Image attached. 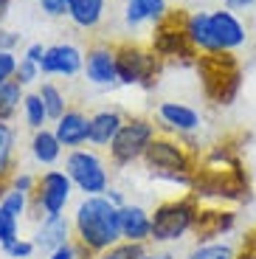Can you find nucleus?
Segmentation results:
<instances>
[{"label":"nucleus","instance_id":"nucleus-9","mask_svg":"<svg viewBox=\"0 0 256 259\" xmlns=\"http://www.w3.org/2000/svg\"><path fill=\"white\" fill-rule=\"evenodd\" d=\"M65 172L73 181L76 192H82L84 197H96L110 189V169L93 149H71L65 155Z\"/></svg>","mask_w":256,"mask_h":259},{"label":"nucleus","instance_id":"nucleus-8","mask_svg":"<svg viewBox=\"0 0 256 259\" xmlns=\"http://www.w3.org/2000/svg\"><path fill=\"white\" fill-rule=\"evenodd\" d=\"M158 138V127H155V121H149V118H141V116H133L124 121V127L118 130V136L113 138V144H110V163H113L115 169H124L130 166V163L135 161H144V155H147L149 144Z\"/></svg>","mask_w":256,"mask_h":259},{"label":"nucleus","instance_id":"nucleus-38","mask_svg":"<svg viewBox=\"0 0 256 259\" xmlns=\"http://www.w3.org/2000/svg\"><path fill=\"white\" fill-rule=\"evenodd\" d=\"M17 42H20V34H14V31L0 26V51H14Z\"/></svg>","mask_w":256,"mask_h":259},{"label":"nucleus","instance_id":"nucleus-35","mask_svg":"<svg viewBox=\"0 0 256 259\" xmlns=\"http://www.w3.org/2000/svg\"><path fill=\"white\" fill-rule=\"evenodd\" d=\"M237 259H256V228L245 234L242 245L237 248Z\"/></svg>","mask_w":256,"mask_h":259},{"label":"nucleus","instance_id":"nucleus-6","mask_svg":"<svg viewBox=\"0 0 256 259\" xmlns=\"http://www.w3.org/2000/svg\"><path fill=\"white\" fill-rule=\"evenodd\" d=\"M186 17H189V12H186V9H178V12H169L166 17L152 28L149 48L163 59V65H192L194 68V62H197L200 54L194 51L192 39H189Z\"/></svg>","mask_w":256,"mask_h":259},{"label":"nucleus","instance_id":"nucleus-40","mask_svg":"<svg viewBox=\"0 0 256 259\" xmlns=\"http://www.w3.org/2000/svg\"><path fill=\"white\" fill-rule=\"evenodd\" d=\"M223 6L231 9V12H248V9L256 6V0H223Z\"/></svg>","mask_w":256,"mask_h":259},{"label":"nucleus","instance_id":"nucleus-18","mask_svg":"<svg viewBox=\"0 0 256 259\" xmlns=\"http://www.w3.org/2000/svg\"><path fill=\"white\" fill-rule=\"evenodd\" d=\"M121 237H124V242H135V245L152 242V211H147L138 203H124L121 206Z\"/></svg>","mask_w":256,"mask_h":259},{"label":"nucleus","instance_id":"nucleus-26","mask_svg":"<svg viewBox=\"0 0 256 259\" xmlns=\"http://www.w3.org/2000/svg\"><path fill=\"white\" fill-rule=\"evenodd\" d=\"M37 93L42 96V104H45V110H48V118H51V121H59V118L65 116V110H68V99H65V93L59 91L54 82H42Z\"/></svg>","mask_w":256,"mask_h":259},{"label":"nucleus","instance_id":"nucleus-17","mask_svg":"<svg viewBox=\"0 0 256 259\" xmlns=\"http://www.w3.org/2000/svg\"><path fill=\"white\" fill-rule=\"evenodd\" d=\"M54 133H57L59 144L68 149H82L90 144V116L82 113L79 107H68L59 121H54Z\"/></svg>","mask_w":256,"mask_h":259},{"label":"nucleus","instance_id":"nucleus-22","mask_svg":"<svg viewBox=\"0 0 256 259\" xmlns=\"http://www.w3.org/2000/svg\"><path fill=\"white\" fill-rule=\"evenodd\" d=\"M28 152H31V158L39 163V166H54V163L62 158V144H59L57 133L54 130H37L31 136V141H28Z\"/></svg>","mask_w":256,"mask_h":259},{"label":"nucleus","instance_id":"nucleus-19","mask_svg":"<svg viewBox=\"0 0 256 259\" xmlns=\"http://www.w3.org/2000/svg\"><path fill=\"white\" fill-rule=\"evenodd\" d=\"M166 14H169L166 0H124V26L133 28V31L147 26V23L158 26Z\"/></svg>","mask_w":256,"mask_h":259},{"label":"nucleus","instance_id":"nucleus-21","mask_svg":"<svg viewBox=\"0 0 256 259\" xmlns=\"http://www.w3.org/2000/svg\"><path fill=\"white\" fill-rule=\"evenodd\" d=\"M14 147H17V130L12 121H0V194L12 189L14 181Z\"/></svg>","mask_w":256,"mask_h":259},{"label":"nucleus","instance_id":"nucleus-20","mask_svg":"<svg viewBox=\"0 0 256 259\" xmlns=\"http://www.w3.org/2000/svg\"><path fill=\"white\" fill-rule=\"evenodd\" d=\"M127 118L115 107H107V110H99L90 116V144L93 147H110L113 138L118 136V130L124 127Z\"/></svg>","mask_w":256,"mask_h":259},{"label":"nucleus","instance_id":"nucleus-2","mask_svg":"<svg viewBox=\"0 0 256 259\" xmlns=\"http://www.w3.org/2000/svg\"><path fill=\"white\" fill-rule=\"evenodd\" d=\"M73 242L79 245L84 259H93L124 242L121 206H115L107 194L82 197V203L73 211Z\"/></svg>","mask_w":256,"mask_h":259},{"label":"nucleus","instance_id":"nucleus-32","mask_svg":"<svg viewBox=\"0 0 256 259\" xmlns=\"http://www.w3.org/2000/svg\"><path fill=\"white\" fill-rule=\"evenodd\" d=\"M39 73H42V68H39L37 62H31V59L23 57V59H20V65H17V76H14V79H17L23 88H28V84H34L39 79Z\"/></svg>","mask_w":256,"mask_h":259},{"label":"nucleus","instance_id":"nucleus-24","mask_svg":"<svg viewBox=\"0 0 256 259\" xmlns=\"http://www.w3.org/2000/svg\"><path fill=\"white\" fill-rule=\"evenodd\" d=\"M23 99H26V91L17 79H9L0 84V121H12L17 107H23Z\"/></svg>","mask_w":256,"mask_h":259},{"label":"nucleus","instance_id":"nucleus-5","mask_svg":"<svg viewBox=\"0 0 256 259\" xmlns=\"http://www.w3.org/2000/svg\"><path fill=\"white\" fill-rule=\"evenodd\" d=\"M197 214H200V200L192 192L158 203L152 211V242H158V245L180 242L186 234L194 231Z\"/></svg>","mask_w":256,"mask_h":259},{"label":"nucleus","instance_id":"nucleus-12","mask_svg":"<svg viewBox=\"0 0 256 259\" xmlns=\"http://www.w3.org/2000/svg\"><path fill=\"white\" fill-rule=\"evenodd\" d=\"M84 76L90 84L104 88V91L121 84L118 82V65H115V46H107V42L90 46L84 54Z\"/></svg>","mask_w":256,"mask_h":259},{"label":"nucleus","instance_id":"nucleus-16","mask_svg":"<svg viewBox=\"0 0 256 259\" xmlns=\"http://www.w3.org/2000/svg\"><path fill=\"white\" fill-rule=\"evenodd\" d=\"M68 242H73V220H68L65 214L37 220V231H34V245H37V251L51 253L57 248L68 245Z\"/></svg>","mask_w":256,"mask_h":259},{"label":"nucleus","instance_id":"nucleus-36","mask_svg":"<svg viewBox=\"0 0 256 259\" xmlns=\"http://www.w3.org/2000/svg\"><path fill=\"white\" fill-rule=\"evenodd\" d=\"M14 189H20V192H26V194H34V189H37V178L28 175V172H17L12 181Z\"/></svg>","mask_w":256,"mask_h":259},{"label":"nucleus","instance_id":"nucleus-29","mask_svg":"<svg viewBox=\"0 0 256 259\" xmlns=\"http://www.w3.org/2000/svg\"><path fill=\"white\" fill-rule=\"evenodd\" d=\"M144 251H147V245H135V242H118L115 248H110V251L99 253V256H93V259H141Z\"/></svg>","mask_w":256,"mask_h":259},{"label":"nucleus","instance_id":"nucleus-1","mask_svg":"<svg viewBox=\"0 0 256 259\" xmlns=\"http://www.w3.org/2000/svg\"><path fill=\"white\" fill-rule=\"evenodd\" d=\"M189 192L197 200H214L217 206L245 200L248 197V172L239 161L237 149L228 144H217L205 155H200Z\"/></svg>","mask_w":256,"mask_h":259},{"label":"nucleus","instance_id":"nucleus-15","mask_svg":"<svg viewBox=\"0 0 256 259\" xmlns=\"http://www.w3.org/2000/svg\"><path fill=\"white\" fill-rule=\"evenodd\" d=\"M155 116H158L160 127L166 133H172V136H192L203 124L200 113L194 110L192 104H183V102H160Z\"/></svg>","mask_w":256,"mask_h":259},{"label":"nucleus","instance_id":"nucleus-10","mask_svg":"<svg viewBox=\"0 0 256 259\" xmlns=\"http://www.w3.org/2000/svg\"><path fill=\"white\" fill-rule=\"evenodd\" d=\"M73 192H76V186L65 169H45L42 175H37V189L31 194V214L37 220L65 214Z\"/></svg>","mask_w":256,"mask_h":259},{"label":"nucleus","instance_id":"nucleus-14","mask_svg":"<svg viewBox=\"0 0 256 259\" xmlns=\"http://www.w3.org/2000/svg\"><path fill=\"white\" fill-rule=\"evenodd\" d=\"M237 228V211L228 206H200L197 223H194V240L197 242H214L228 237Z\"/></svg>","mask_w":256,"mask_h":259},{"label":"nucleus","instance_id":"nucleus-37","mask_svg":"<svg viewBox=\"0 0 256 259\" xmlns=\"http://www.w3.org/2000/svg\"><path fill=\"white\" fill-rule=\"evenodd\" d=\"M48 259H84V256H82V251H79L76 242H68V245H62V248H57V251L48 253Z\"/></svg>","mask_w":256,"mask_h":259},{"label":"nucleus","instance_id":"nucleus-34","mask_svg":"<svg viewBox=\"0 0 256 259\" xmlns=\"http://www.w3.org/2000/svg\"><path fill=\"white\" fill-rule=\"evenodd\" d=\"M39 9L45 17H68L71 0H39Z\"/></svg>","mask_w":256,"mask_h":259},{"label":"nucleus","instance_id":"nucleus-13","mask_svg":"<svg viewBox=\"0 0 256 259\" xmlns=\"http://www.w3.org/2000/svg\"><path fill=\"white\" fill-rule=\"evenodd\" d=\"M42 73L48 76H65L73 79L84 71V51L73 42H57V46L45 48V57L39 62Z\"/></svg>","mask_w":256,"mask_h":259},{"label":"nucleus","instance_id":"nucleus-33","mask_svg":"<svg viewBox=\"0 0 256 259\" xmlns=\"http://www.w3.org/2000/svg\"><path fill=\"white\" fill-rule=\"evenodd\" d=\"M17 65H20V59L14 51H0V84L17 76Z\"/></svg>","mask_w":256,"mask_h":259},{"label":"nucleus","instance_id":"nucleus-39","mask_svg":"<svg viewBox=\"0 0 256 259\" xmlns=\"http://www.w3.org/2000/svg\"><path fill=\"white\" fill-rule=\"evenodd\" d=\"M45 48H48V46H42V42H31V46L26 48V54H23V57L39 65V62H42V57H45Z\"/></svg>","mask_w":256,"mask_h":259},{"label":"nucleus","instance_id":"nucleus-4","mask_svg":"<svg viewBox=\"0 0 256 259\" xmlns=\"http://www.w3.org/2000/svg\"><path fill=\"white\" fill-rule=\"evenodd\" d=\"M194 71L200 76V88L203 96L217 107H228L237 102L239 91H242V62L234 54H200L194 62Z\"/></svg>","mask_w":256,"mask_h":259},{"label":"nucleus","instance_id":"nucleus-3","mask_svg":"<svg viewBox=\"0 0 256 259\" xmlns=\"http://www.w3.org/2000/svg\"><path fill=\"white\" fill-rule=\"evenodd\" d=\"M200 152L186 144V136H172L163 133L149 144L147 155H144V166L155 181L178 183L183 189H192V175L197 169Z\"/></svg>","mask_w":256,"mask_h":259},{"label":"nucleus","instance_id":"nucleus-7","mask_svg":"<svg viewBox=\"0 0 256 259\" xmlns=\"http://www.w3.org/2000/svg\"><path fill=\"white\" fill-rule=\"evenodd\" d=\"M115 65H118V82L127 88H144V91H152L166 68L152 48L138 46V42H118Z\"/></svg>","mask_w":256,"mask_h":259},{"label":"nucleus","instance_id":"nucleus-28","mask_svg":"<svg viewBox=\"0 0 256 259\" xmlns=\"http://www.w3.org/2000/svg\"><path fill=\"white\" fill-rule=\"evenodd\" d=\"M0 208H6L12 217H17V220H23L28 211H31V194L20 192V189H9V192L0 194Z\"/></svg>","mask_w":256,"mask_h":259},{"label":"nucleus","instance_id":"nucleus-11","mask_svg":"<svg viewBox=\"0 0 256 259\" xmlns=\"http://www.w3.org/2000/svg\"><path fill=\"white\" fill-rule=\"evenodd\" d=\"M208 28H211V46L214 54L225 51V54H234L248 42V28L245 23L239 20L237 12L220 6L208 12Z\"/></svg>","mask_w":256,"mask_h":259},{"label":"nucleus","instance_id":"nucleus-41","mask_svg":"<svg viewBox=\"0 0 256 259\" xmlns=\"http://www.w3.org/2000/svg\"><path fill=\"white\" fill-rule=\"evenodd\" d=\"M141 259H175V253H169V251H144Z\"/></svg>","mask_w":256,"mask_h":259},{"label":"nucleus","instance_id":"nucleus-23","mask_svg":"<svg viewBox=\"0 0 256 259\" xmlns=\"http://www.w3.org/2000/svg\"><path fill=\"white\" fill-rule=\"evenodd\" d=\"M104 9H107V0H71V23L76 28L84 31H93L99 28V23L104 20Z\"/></svg>","mask_w":256,"mask_h":259},{"label":"nucleus","instance_id":"nucleus-30","mask_svg":"<svg viewBox=\"0 0 256 259\" xmlns=\"http://www.w3.org/2000/svg\"><path fill=\"white\" fill-rule=\"evenodd\" d=\"M17 237H20V220L12 217L6 208H0V248L14 242Z\"/></svg>","mask_w":256,"mask_h":259},{"label":"nucleus","instance_id":"nucleus-27","mask_svg":"<svg viewBox=\"0 0 256 259\" xmlns=\"http://www.w3.org/2000/svg\"><path fill=\"white\" fill-rule=\"evenodd\" d=\"M23 118H26V124L34 133H37V130H45V124L51 121L39 93H26V99H23Z\"/></svg>","mask_w":256,"mask_h":259},{"label":"nucleus","instance_id":"nucleus-31","mask_svg":"<svg viewBox=\"0 0 256 259\" xmlns=\"http://www.w3.org/2000/svg\"><path fill=\"white\" fill-rule=\"evenodd\" d=\"M34 251H37L34 240H26V237H17L14 242L3 245V253H6L9 259H31V256H34Z\"/></svg>","mask_w":256,"mask_h":259},{"label":"nucleus","instance_id":"nucleus-25","mask_svg":"<svg viewBox=\"0 0 256 259\" xmlns=\"http://www.w3.org/2000/svg\"><path fill=\"white\" fill-rule=\"evenodd\" d=\"M186 259H237V245L228 240H214V242H197Z\"/></svg>","mask_w":256,"mask_h":259}]
</instances>
